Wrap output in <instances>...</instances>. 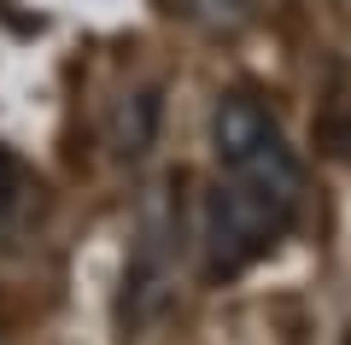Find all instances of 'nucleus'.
I'll list each match as a JSON object with an SVG mask.
<instances>
[{
	"label": "nucleus",
	"mask_w": 351,
	"mask_h": 345,
	"mask_svg": "<svg viewBox=\"0 0 351 345\" xmlns=\"http://www.w3.org/2000/svg\"><path fill=\"white\" fill-rule=\"evenodd\" d=\"M211 152L228 182H246L269 199L304 205V164L293 158L281 123L258 94H223L211 111Z\"/></svg>",
	"instance_id": "obj_1"
},
{
	"label": "nucleus",
	"mask_w": 351,
	"mask_h": 345,
	"mask_svg": "<svg viewBox=\"0 0 351 345\" xmlns=\"http://www.w3.org/2000/svg\"><path fill=\"white\" fill-rule=\"evenodd\" d=\"M293 222H299V205H281V199L223 176L205 199V275L228 281V275L252 270L263 252H276V240Z\"/></svg>",
	"instance_id": "obj_2"
},
{
	"label": "nucleus",
	"mask_w": 351,
	"mask_h": 345,
	"mask_svg": "<svg viewBox=\"0 0 351 345\" xmlns=\"http://www.w3.org/2000/svg\"><path fill=\"white\" fill-rule=\"evenodd\" d=\"M152 123H158V94H135L129 106H117L112 152H117V158H141L147 141H152Z\"/></svg>",
	"instance_id": "obj_3"
},
{
	"label": "nucleus",
	"mask_w": 351,
	"mask_h": 345,
	"mask_svg": "<svg viewBox=\"0 0 351 345\" xmlns=\"http://www.w3.org/2000/svg\"><path fill=\"white\" fill-rule=\"evenodd\" d=\"M188 12L211 29H234V24L252 18V0H188Z\"/></svg>",
	"instance_id": "obj_4"
},
{
	"label": "nucleus",
	"mask_w": 351,
	"mask_h": 345,
	"mask_svg": "<svg viewBox=\"0 0 351 345\" xmlns=\"http://www.w3.org/2000/svg\"><path fill=\"white\" fill-rule=\"evenodd\" d=\"M6 199H12V158L0 147V217H6Z\"/></svg>",
	"instance_id": "obj_5"
}]
</instances>
